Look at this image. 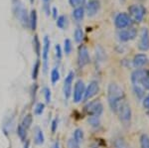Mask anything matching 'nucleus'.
Segmentation results:
<instances>
[{
	"label": "nucleus",
	"instance_id": "f257e3e1",
	"mask_svg": "<svg viewBox=\"0 0 149 148\" xmlns=\"http://www.w3.org/2000/svg\"><path fill=\"white\" fill-rule=\"evenodd\" d=\"M107 101L113 113H117L119 106L124 101V92L118 85L112 83L109 85L107 90Z\"/></svg>",
	"mask_w": 149,
	"mask_h": 148
},
{
	"label": "nucleus",
	"instance_id": "f03ea898",
	"mask_svg": "<svg viewBox=\"0 0 149 148\" xmlns=\"http://www.w3.org/2000/svg\"><path fill=\"white\" fill-rule=\"evenodd\" d=\"M15 17L24 28H29V14L20 0H12Z\"/></svg>",
	"mask_w": 149,
	"mask_h": 148
},
{
	"label": "nucleus",
	"instance_id": "7ed1b4c3",
	"mask_svg": "<svg viewBox=\"0 0 149 148\" xmlns=\"http://www.w3.org/2000/svg\"><path fill=\"white\" fill-rule=\"evenodd\" d=\"M128 12H129V17L132 20H134L135 22L140 23L142 22L144 16L146 14V9L145 7L139 4H132L128 7Z\"/></svg>",
	"mask_w": 149,
	"mask_h": 148
},
{
	"label": "nucleus",
	"instance_id": "20e7f679",
	"mask_svg": "<svg viewBox=\"0 0 149 148\" xmlns=\"http://www.w3.org/2000/svg\"><path fill=\"white\" fill-rule=\"evenodd\" d=\"M117 113H118L120 120L124 123V124H128V123H130L131 108H130V106H129L125 101L122 102V104L119 106L118 110H117Z\"/></svg>",
	"mask_w": 149,
	"mask_h": 148
},
{
	"label": "nucleus",
	"instance_id": "39448f33",
	"mask_svg": "<svg viewBox=\"0 0 149 148\" xmlns=\"http://www.w3.org/2000/svg\"><path fill=\"white\" fill-rule=\"evenodd\" d=\"M91 62L90 53H88V48L84 45L79 47L78 51V65L80 68H84L85 66L88 65Z\"/></svg>",
	"mask_w": 149,
	"mask_h": 148
},
{
	"label": "nucleus",
	"instance_id": "423d86ee",
	"mask_svg": "<svg viewBox=\"0 0 149 148\" xmlns=\"http://www.w3.org/2000/svg\"><path fill=\"white\" fill-rule=\"evenodd\" d=\"M131 24V18L129 17L128 14L126 13H119L116 15V17L114 19V25L117 29H125V28L129 27V25Z\"/></svg>",
	"mask_w": 149,
	"mask_h": 148
},
{
	"label": "nucleus",
	"instance_id": "0eeeda50",
	"mask_svg": "<svg viewBox=\"0 0 149 148\" xmlns=\"http://www.w3.org/2000/svg\"><path fill=\"white\" fill-rule=\"evenodd\" d=\"M50 42L49 37L46 35L43 40V48H42V61H43V70L44 73H46L48 70V59H49V53H50Z\"/></svg>",
	"mask_w": 149,
	"mask_h": 148
},
{
	"label": "nucleus",
	"instance_id": "6e6552de",
	"mask_svg": "<svg viewBox=\"0 0 149 148\" xmlns=\"http://www.w3.org/2000/svg\"><path fill=\"white\" fill-rule=\"evenodd\" d=\"M137 36V29L134 27H128L126 29H122L119 31L118 38L121 42H128L135 39Z\"/></svg>",
	"mask_w": 149,
	"mask_h": 148
},
{
	"label": "nucleus",
	"instance_id": "1a4fd4ad",
	"mask_svg": "<svg viewBox=\"0 0 149 148\" xmlns=\"http://www.w3.org/2000/svg\"><path fill=\"white\" fill-rule=\"evenodd\" d=\"M147 72L144 70H135L133 73L131 74V83L133 85V87H140L142 85V82L145 80V78L147 77Z\"/></svg>",
	"mask_w": 149,
	"mask_h": 148
},
{
	"label": "nucleus",
	"instance_id": "9d476101",
	"mask_svg": "<svg viewBox=\"0 0 149 148\" xmlns=\"http://www.w3.org/2000/svg\"><path fill=\"white\" fill-rule=\"evenodd\" d=\"M85 83H84L83 81H78L74 85V94H73V99L74 101L76 104L80 102L81 99H84V94H85Z\"/></svg>",
	"mask_w": 149,
	"mask_h": 148
},
{
	"label": "nucleus",
	"instance_id": "9b49d317",
	"mask_svg": "<svg viewBox=\"0 0 149 148\" xmlns=\"http://www.w3.org/2000/svg\"><path fill=\"white\" fill-rule=\"evenodd\" d=\"M138 49L142 52L149 50V31L147 28H142L138 42Z\"/></svg>",
	"mask_w": 149,
	"mask_h": 148
},
{
	"label": "nucleus",
	"instance_id": "f8f14e48",
	"mask_svg": "<svg viewBox=\"0 0 149 148\" xmlns=\"http://www.w3.org/2000/svg\"><path fill=\"white\" fill-rule=\"evenodd\" d=\"M100 90V85H98V83L97 81H92L90 83V85H88V88L85 90V94H84V101H88V99H91L92 97H95V94L98 92Z\"/></svg>",
	"mask_w": 149,
	"mask_h": 148
},
{
	"label": "nucleus",
	"instance_id": "ddd939ff",
	"mask_svg": "<svg viewBox=\"0 0 149 148\" xmlns=\"http://www.w3.org/2000/svg\"><path fill=\"white\" fill-rule=\"evenodd\" d=\"M86 110L88 111V113L91 114V115L100 116V114L102 113L103 106L102 104V102H100V101H92L86 106Z\"/></svg>",
	"mask_w": 149,
	"mask_h": 148
},
{
	"label": "nucleus",
	"instance_id": "4468645a",
	"mask_svg": "<svg viewBox=\"0 0 149 148\" xmlns=\"http://www.w3.org/2000/svg\"><path fill=\"white\" fill-rule=\"evenodd\" d=\"M100 9V2L98 0H91L86 6V12L88 17H93L97 15Z\"/></svg>",
	"mask_w": 149,
	"mask_h": 148
},
{
	"label": "nucleus",
	"instance_id": "2eb2a0df",
	"mask_svg": "<svg viewBox=\"0 0 149 148\" xmlns=\"http://www.w3.org/2000/svg\"><path fill=\"white\" fill-rule=\"evenodd\" d=\"M74 72H70L67 75L66 79H65L64 82V95L66 99H69L71 97L72 94V85L74 82Z\"/></svg>",
	"mask_w": 149,
	"mask_h": 148
},
{
	"label": "nucleus",
	"instance_id": "dca6fc26",
	"mask_svg": "<svg viewBox=\"0 0 149 148\" xmlns=\"http://www.w3.org/2000/svg\"><path fill=\"white\" fill-rule=\"evenodd\" d=\"M147 61H148V58L145 54H137L134 56L132 63H133V66L135 67V68H141V67H143L144 65H146Z\"/></svg>",
	"mask_w": 149,
	"mask_h": 148
},
{
	"label": "nucleus",
	"instance_id": "f3484780",
	"mask_svg": "<svg viewBox=\"0 0 149 148\" xmlns=\"http://www.w3.org/2000/svg\"><path fill=\"white\" fill-rule=\"evenodd\" d=\"M38 23V14L35 9H32L29 14V28L32 31H35Z\"/></svg>",
	"mask_w": 149,
	"mask_h": 148
},
{
	"label": "nucleus",
	"instance_id": "a211bd4d",
	"mask_svg": "<svg viewBox=\"0 0 149 148\" xmlns=\"http://www.w3.org/2000/svg\"><path fill=\"white\" fill-rule=\"evenodd\" d=\"M34 139L35 143L37 145H42L45 141L44 133H43V130L41 129L39 126H36L34 128Z\"/></svg>",
	"mask_w": 149,
	"mask_h": 148
},
{
	"label": "nucleus",
	"instance_id": "6ab92c4d",
	"mask_svg": "<svg viewBox=\"0 0 149 148\" xmlns=\"http://www.w3.org/2000/svg\"><path fill=\"white\" fill-rule=\"evenodd\" d=\"M84 16H85V8L84 7H76L73 11V17L76 19L77 21H81L84 19Z\"/></svg>",
	"mask_w": 149,
	"mask_h": 148
},
{
	"label": "nucleus",
	"instance_id": "aec40b11",
	"mask_svg": "<svg viewBox=\"0 0 149 148\" xmlns=\"http://www.w3.org/2000/svg\"><path fill=\"white\" fill-rule=\"evenodd\" d=\"M32 122H33L32 114L28 113V114H26V115L24 116V118H23V120H22V123H21V124H22L23 127H25L26 129H28V128L31 127V125H32Z\"/></svg>",
	"mask_w": 149,
	"mask_h": 148
},
{
	"label": "nucleus",
	"instance_id": "412c9836",
	"mask_svg": "<svg viewBox=\"0 0 149 148\" xmlns=\"http://www.w3.org/2000/svg\"><path fill=\"white\" fill-rule=\"evenodd\" d=\"M33 48H34V51L36 55H37L38 57L40 56L41 54V43H40V40L39 38H38L37 35L34 36V38H33Z\"/></svg>",
	"mask_w": 149,
	"mask_h": 148
},
{
	"label": "nucleus",
	"instance_id": "4be33fe9",
	"mask_svg": "<svg viewBox=\"0 0 149 148\" xmlns=\"http://www.w3.org/2000/svg\"><path fill=\"white\" fill-rule=\"evenodd\" d=\"M17 135L22 141H25L26 140V137H27V129L25 127H23L22 124H19L17 126Z\"/></svg>",
	"mask_w": 149,
	"mask_h": 148
},
{
	"label": "nucleus",
	"instance_id": "5701e85b",
	"mask_svg": "<svg viewBox=\"0 0 149 148\" xmlns=\"http://www.w3.org/2000/svg\"><path fill=\"white\" fill-rule=\"evenodd\" d=\"M74 38L77 43H81L84 39V31L81 28H77L74 33Z\"/></svg>",
	"mask_w": 149,
	"mask_h": 148
},
{
	"label": "nucleus",
	"instance_id": "b1692460",
	"mask_svg": "<svg viewBox=\"0 0 149 148\" xmlns=\"http://www.w3.org/2000/svg\"><path fill=\"white\" fill-rule=\"evenodd\" d=\"M57 27H59L60 29H64L65 27H66V23H67V17L65 15H61L59 16L57 19Z\"/></svg>",
	"mask_w": 149,
	"mask_h": 148
},
{
	"label": "nucleus",
	"instance_id": "393cba45",
	"mask_svg": "<svg viewBox=\"0 0 149 148\" xmlns=\"http://www.w3.org/2000/svg\"><path fill=\"white\" fill-rule=\"evenodd\" d=\"M60 80V72L57 68H54L51 72V82L53 85H55Z\"/></svg>",
	"mask_w": 149,
	"mask_h": 148
},
{
	"label": "nucleus",
	"instance_id": "a878e982",
	"mask_svg": "<svg viewBox=\"0 0 149 148\" xmlns=\"http://www.w3.org/2000/svg\"><path fill=\"white\" fill-rule=\"evenodd\" d=\"M40 66H41L40 61H39V60H37V61H36V63L34 64V66H33V71H32V79H33V80H36V79L38 78Z\"/></svg>",
	"mask_w": 149,
	"mask_h": 148
},
{
	"label": "nucleus",
	"instance_id": "bb28decb",
	"mask_svg": "<svg viewBox=\"0 0 149 148\" xmlns=\"http://www.w3.org/2000/svg\"><path fill=\"white\" fill-rule=\"evenodd\" d=\"M74 139L76 140L77 142L81 143L84 140V132L81 128H78V129L74 130Z\"/></svg>",
	"mask_w": 149,
	"mask_h": 148
},
{
	"label": "nucleus",
	"instance_id": "cd10ccee",
	"mask_svg": "<svg viewBox=\"0 0 149 148\" xmlns=\"http://www.w3.org/2000/svg\"><path fill=\"white\" fill-rule=\"evenodd\" d=\"M72 50H73V46H72V42L70 39H66L64 41V51L66 55H70L72 53Z\"/></svg>",
	"mask_w": 149,
	"mask_h": 148
},
{
	"label": "nucleus",
	"instance_id": "c85d7f7f",
	"mask_svg": "<svg viewBox=\"0 0 149 148\" xmlns=\"http://www.w3.org/2000/svg\"><path fill=\"white\" fill-rule=\"evenodd\" d=\"M114 147L115 148H129L127 143L121 138H117L114 140Z\"/></svg>",
	"mask_w": 149,
	"mask_h": 148
},
{
	"label": "nucleus",
	"instance_id": "c756f323",
	"mask_svg": "<svg viewBox=\"0 0 149 148\" xmlns=\"http://www.w3.org/2000/svg\"><path fill=\"white\" fill-rule=\"evenodd\" d=\"M140 146H141V148H149V136L148 135H146V134L141 135Z\"/></svg>",
	"mask_w": 149,
	"mask_h": 148
},
{
	"label": "nucleus",
	"instance_id": "7c9ffc66",
	"mask_svg": "<svg viewBox=\"0 0 149 148\" xmlns=\"http://www.w3.org/2000/svg\"><path fill=\"white\" fill-rule=\"evenodd\" d=\"M88 122L91 123V125L93 127H97L100 125V116H95V115H91L88 118Z\"/></svg>",
	"mask_w": 149,
	"mask_h": 148
},
{
	"label": "nucleus",
	"instance_id": "2f4dec72",
	"mask_svg": "<svg viewBox=\"0 0 149 148\" xmlns=\"http://www.w3.org/2000/svg\"><path fill=\"white\" fill-rule=\"evenodd\" d=\"M44 109H45V104H42V102H39L37 104V106L35 107V114L36 115H41L43 113H44Z\"/></svg>",
	"mask_w": 149,
	"mask_h": 148
},
{
	"label": "nucleus",
	"instance_id": "473e14b6",
	"mask_svg": "<svg viewBox=\"0 0 149 148\" xmlns=\"http://www.w3.org/2000/svg\"><path fill=\"white\" fill-rule=\"evenodd\" d=\"M43 92H44L45 101H46L47 104H50V101H51V90L49 88L45 87L44 90H43Z\"/></svg>",
	"mask_w": 149,
	"mask_h": 148
},
{
	"label": "nucleus",
	"instance_id": "72a5a7b5",
	"mask_svg": "<svg viewBox=\"0 0 149 148\" xmlns=\"http://www.w3.org/2000/svg\"><path fill=\"white\" fill-rule=\"evenodd\" d=\"M68 148H81L80 143L77 142L74 138H70L68 140Z\"/></svg>",
	"mask_w": 149,
	"mask_h": 148
},
{
	"label": "nucleus",
	"instance_id": "f704fd0d",
	"mask_svg": "<svg viewBox=\"0 0 149 148\" xmlns=\"http://www.w3.org/2000/svg\"><path fill=\"white\" fill-rule=\"evenodd\" d=\"M69 2L73 7H80L85 4L86 0H69Z\"/></svg>",
	"mask_w": 149,
	"mask_h": 148
},
{
	"label": "nucleus",
	"instance_id": "c9c22d12",
	"mask_svg": "<svg viewBox=\"0 0 149 148\" xmlns=\"http://www.w3.org/2000/svg\"><path fill=\"white\" fill-rule=\"evenodd\" d=\"M55 50H56V56L58 60H61L62 59V56H63V53H62V47L60 46L59 44H57L55 46Z\"/></svg>",
	"mask_w": 149,
	"mask_h": 148
},
{
	"label": "nucleus",
	"instance_id": "e433bc0d",
	"mask_svg": "<svg viewBox=\"0 0 149 148\" xmlns=\"http://www.w3.org/2000/svg\"><path fill=\"white\" fill-rule=\"evenodd\" d=\"M134 92H135L136 95H137L139 99H141L144 94V90L141 87H134Z\"/></svg>",
	"mask_w": 149,
	"mask_h": 148
},
{
	"label": "nucleus",
	"instance_id": "4c0bfd02",
	"mask_svg": "<svg viewBox=\"0 0 149 148\" xmlns=\"http://www.w3.org/2000/svg\"><path fill=\"white\" fill-rule=\"evenodd\" d=\"M57 128H58V118H55V119H53L52 125H51V131H52V133L56 132Z\"/></svg>",
	"mask_w": 149,
	"mask_h": 148
},
{
	"label": "nucleus",
	"instance_id": "58836bf2",
	"mask_svg": "<svg viewBox=\"0 0 149 148\" xmlns=\"http://www.w3.org/2000/svg\"><path fill=\"white\" fill-rule=\"evenodd\" d=\"M142 104H143L144 108L149 109V94L147 95V97H144V99H143Z\"/></svg>",
	"mask_w": 149,
	"mask_h": 148
},
{
	"label": "nucleus",
	"instance_id": "ea45409f",
	"mask_svg": "<svg viewBox=\"0 0 149 148\" xmlns=\"http://www.w3.org/2000/svg\"><path fill=\"white\" fill-rule=\"evenodd\" d=\"M44 11L47 16H50V14H51V9H50L49 3H44Z\"/></svg>",
	"mask_w": 149,
	"mask_h": 148
},
{
	"label": "nucleus",
	"instance_id": "a19ab883",
	"mask_svg": "<svg viewBox=\"0 0 149 148\" xmlns=\"http://www.w3.org/2000/svg\"><path fill=\"white\" fill-rule=\"evenodd\" d=\"M142 85L144 88H146V89L149 90V75H147V77L145 78V80L142 82Z\"/></svg>",
	"mask_w": 149,
	"mask_h": 148
},
{
	"label": "nucleus",
	"instance_id": "79ce46f5",
	"mask_svg": "<svg viewBox=\"0 0 149 148\" xmlns=\"http://www.w3.org/2000/svg\"><path fill=\"white\" fill-rule=\"evenodd\" d=\"M51 13H52V16H53V18H54V19H57L58 18V10H57L56 7H53Z\"/></svg>",
	"mask_w": 149,
	"mask_h": 148
},
{
	"label": "nucleus",
	"instance_id": "37998d69",
	"mask_svg": "<svg viewBox=\"0 0 149 148\" xmlns=\"http://www.w3.org/2000/svg\"><path fill=\"white\" fill-rule=\"evenodd\" d=\"M24 148H30V141L26 139L25 143H24Z\"/></svg>",
	"mask_w": 149,
	"mask_h": 148
},
{
	"label": "nucleus",
	"instance_id": "c03bdc74",
	"mask_svg": "<svg viewBox=\"0 0 149 148\" xmlns=\"http://www.w3.org/2000/svg\"><path fill=\"white\" fill-rule=\"evenodd\" d=\"M54 148H60V144H59V141H56L54 144Z\"/></svg>",
	"mask_w": 149,
	"mask_h": 148
},
{
	"label": "nucleus",
	"instance_id": "a18cd8bd",
	"mask_svg": "<svg viewBox=\"0 0 149 148\" xmlns=\"http://www.w3.org/2000/svg\"><path fill=\"white\" fill-rule=\"evenodd\" d=\"M44 3H50V0H43Z\"/></svg>",
	"mask_w": 149,
	"mask_h": 148
},
{
	"label": "nucleus",
	"instance_id": "49530a36",
	"mask_svg": "<svg viewBox=\"0 0 149 148\" xmlns=\"http://www.w3.org/2000/svg\"><path fill=\"white\" fill-rule=\"evenodd\" d=\"M34 1H35V0H30V3L33 4V3H34Z\"/></svg>",
	"mask_w": 149,
	"mask_h": 148
},
{
	"label": "nucleus",
	"instance_id": "de8ad7c7",
	"mask_svg": "<svg viewBox=\"0 0 149 148\" xmlns=\"http://www.w3.org/2000/svg\"><path fill=\"white\" fill-rule=\"evenodd\" d=\"M148 116H149V113H148Z\"/></svg>",
	"mask_w": 149,
	"mask_h": 148
}]
</instances>
